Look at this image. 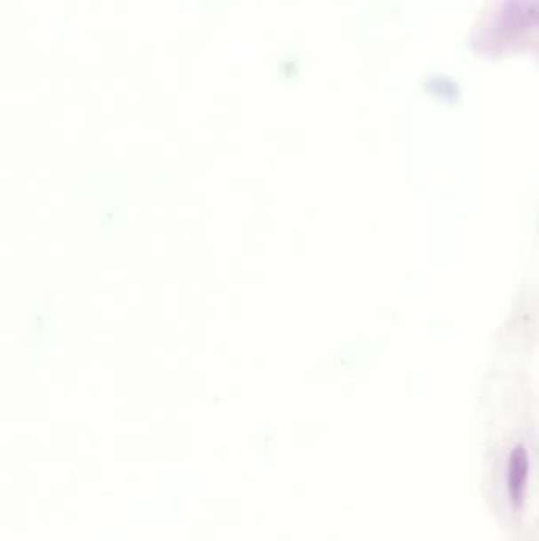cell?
Instances as JSON below:
<instances>
[{
    "label": "cell",
    "mask_w": 539,
    "mask_h": 541,
    "mask_svg": "<svg viewBox=\"0 0 539 541\" xmlns=\"http://www.w3.org/2000/svg\"><path fill=\"white\" fill-rule=\"evenodd\" d=\"M528 472H530V459L527 450L522 445L512 448L506 462V491L511 505L516 508L524 504Z\"/></svg>",
    "instance_id": "1"
}]
</instances>
